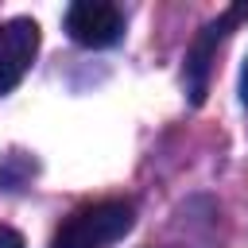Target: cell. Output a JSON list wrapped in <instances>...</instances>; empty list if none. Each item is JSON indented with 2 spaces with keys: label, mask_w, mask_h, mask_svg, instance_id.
Masks as SVG:
<instances>
[{
  "label": "cell",
  "mask_w": 248,
  "mask_h": 248,
  "mask_svg": "<svg viewBox=\"0 0 248 248\" xmlns=\"http://www.w3.org/2000/svg\"><path fill=\"white\" fill-rule=\"evenodd\" d=\"M136 225V209L124 198H108V202H93L74 209L50 236V248H108L116 244L124 232H132Z\"/></svg>",
  "instance_id": "6da1fadb"
},
{
  "label": "cell",
  "mask_w": 248,
  "mask_h": 248,
  "mask_svg": "<svg viewBox=\"0 0 248 248\" xmlns=\"http://www.w3.org/2000/svg\"><path fill=\"white\" fill-rule=\"evenodd\" d=\"M66 31L78 46L101 50L124 35V12L116 4H105V0H78L66 8Z\"/></svg>",
  "instance_id": "7a4b0ae2"
},
{
  "label": "cell",
  "mask_w": 248,
  "mask_h": 248,
  "mask_svg": "<svg viewBox=\"0 0 248 248\" xmlns=\"http://www.w3.org/2000/svg\"><path fill=\"white\" fill-rule=\"evenodd\" d=\"M39 23L27 16H16L8 23H0V93H12L23 74L31 70L35 54H39Z\"/></svg>",
  "instance_id": "3957f363"
},
{
  "label": "cell",
  "mask_w": 248,
  "mask_h": 248,
  "mask_svg": "<svg viewBox=\"0 0 248 248\" xmlns=\"http://www.w3.org/2000/svg\"><path fill=\"white\" fill-rule=\"evenodd\" d=\"M244 16H248V8H244V4H240V8H229L221 19L205 23V27H202V35L194 39V46H190V54H186V85H190V101H194V105H202V97H205L213 46H217V43L229 35V27H232V23H240Z\"/></svg>",
  "instance_id": "277c9868"
},
{
  "label": "cell",
  "mask_w": 248,
  "mask_h": 248,
  "mask_svg": "<svg viewBox=\"0 0 248 248\" xmlns=\"http://www.w3.org/2000/svg\"><path fill=\"white\" fill-rule=\"evenodd\" d=\"M0 248H23V236L12 225H0Z\"/></svg>",
  "instance_id": "5b68a950"
},
{
  "label": "cell",
  "mask_w": 248,
  "mask_h": 248,
  "mask_svg": "<svg viewBox=\"0 0 248 248\" xmlns=\"http://www.w3.org/2000/svg\"><path fill=\"white\" fill-rule=\"evenodd\" d=\"M240 101L248 108V58H244V70H240Z\"/></svg>",
  "instance_id": "8992f818"
}]
</instances>
